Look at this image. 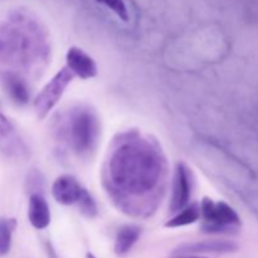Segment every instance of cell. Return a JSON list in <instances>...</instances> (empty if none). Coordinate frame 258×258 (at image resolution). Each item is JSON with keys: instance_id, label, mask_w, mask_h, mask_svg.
<instances>
[{"instance_id": "obj_1", "label": "cell", "mask_w": 258, "mask_h": 258, "mask_svg": "<svg viewBox=\"0 0 258 258\" xmlns=\"http://www.w3.org/2000/svg\"><path fill=\"white\" fill-rule=\"evenodd\" d=\"M160 149L138 131L115 141L106 169L108 191L118 197H145L156 191L164 178L165 163Z\"/></svg>"}, {"instance_id": "obj_2", "label": "cell", "mask_w": 258, "mask_h": 258, "mask_svg": "<svg viewBox=\"0 0 258 258\" xmlns=\"http://www.w3.org/2000/svg\"><path fill=\"white\" fill-rule=\"evenodd\" d=\"M43 50L37 24L24 14L10 15L0 23V82L20 81L29 86L28 76Z\"/></svg>"}, {"instance_id": "obj_3", "label": "cell", "mask_w": 258, "mask_h": 258, "mask_svg": "<svg viewBox=\"0 0 258 258\" xmlns=\"http://www.w3.org/2000/svg\"><path fill=\"white\" fill-rule=\"evenodd\" d=\"M100 136V121L93 110L88 107L73 108L67 122V140L77 155L95 150Z\"/></svg>"}, {"instance_id": "obj_4", "label": "cell", "mask_w": 258, "mask_h": 258, "mask_svg": "<svg viewBox=\"0 0 258 258\" xmlns=\"http://www.w3.org/2000/svg\"><path fill=\"white\" fill-rule=\"evenodd\" d=\"M201 211L203 219L202 231L204 233H233L242 224L238 213L226 202H214L204 197L201 203Z\"/></svg>"}, {"instance_id": "obj_5", "label": "cell", "mask_w": 258, "mask_h": 258, "mask_svg": "<svg viewBox=\"0 0 258 258\" xmlns=\"http://www.w3.org/2000/svg\"><path fill=\"white\" fill-rule=\"evenodd\" d=\"M73 76L75 75L67 67L62 68L42 88V91L38 93V96L34 100V103H33L38 117L44 118L53 110V107L59 102L66 88L72 82Z\"/></svg>"}, {"instance_id": "obj_6", "label": "cell", "mask_w": 258, "mask_h": 258, "mask_svg": "<svg viewBox=\"0 0 258 258\" xmlns=\"http://www.w3.org/2000/svg\"><path fill=\"white\" fill-rule=\"evenodd\" d=\"M0 151L10 159H27L29 155V150L18 134L14 123L2 112H0Z\"/></svg>"}, {"instance_id": "obj_7", "label": "cell", "mask_w": 258, "mask_h": 258, "mask_svg": "<svg viewBox=\"0 0 258 258\" xmlns=\"http://www.w3.org/2000/svg\"><path fill=\"white\" fill-rule=\"evenodd\" d=\"M191 196V171L184 163H178L173 179V194L170 199V212L178 213L189 206Z\"/></svg>"}, {"instance_id": "obj_8", "label": "cell", "mask_w": 258, "mask_h": 258, "mask_svg": "<svg viewBox=\"0 0 258 258\" xmlns=\"http://www.w3.org/2000/svg\"><path fill=\"white\" fill-rule=\"evenodd\" d=\"M86 189L72 175L58 176L52 185V196L62 206L78 204Z\"/></svg>"}, {"instance_id": "obj_9", "label": "cell", "mask_w": 258, "mask_h": 258, "mask_svg": "<svg viewBox=\"0 0 258 258\" xmlns=\"http://www.w3.org/2000/svg\"><path fill=\"white\" fill-rule=\"evenodd\" d=\"M238 249V244L233 241H224V239H212V241H199L183 243L175 249L174 253L178 256H188V254H202V253H232Z\"/></svg>"}, {"instance_id": "obj_10", "label": "cell", "mask_w": 258, "mask_h": 258, "mask_svg": "<svg viewBox=\"0 0 258 258\" xmlns=\"http://www.w3.org/2000/svg\"><path fill=\"white\" fill-rule=\"evenodd\" d=\"M67 68L82 80H90L97 76V66L93 58L78 47H71L66 54Z\"/></svg>"}, {"instance_id": "obj_11", "label": "cell", "mask_w": 258, "mask_h": 258, "mask_svg": "<svg viewBox=\"0 0 258 258\" xmlns=\"http://www.w3.org/2000/svg\"><path fill=\"white\" fill-rule=\"evenodd\" d=\"M28 219L35 229H45L50 224V209L40 193H32L28 204Z\"/></svg>"}, {"instance_id": "obj_12", "label": "cell", "mask_w": 258, "mask_h": 258, "mask_svg": "<svg viewBox=\"0 0 258 258\" xmlns=\"http://www.w3.org/2000/svg\"><path fill=\"white\" fill-rule=\"evenodd\" d=\"M141 236V228L135 224H126L117 231L115 238V253L117 256H125L133 249Z\"/></svg>"}, {"instance_id": "obj_13", "label": "cell", "mask_w": 258, "mask_h": 258, "mask_svg": "<svg viewBox=\"0 0 258 258\" xmlns=\"http://www.w3.org/2000/svg\"><path fill=\"white\" fill-rule=\"evenodd\" d=\"M201 217V204L193 203L190 206H186L185 208L178 212L173 218L169 219L166 222L165 227H168V228H180V227L190 226V224H194L196 222H198Z\"/></svg>"}, {"instance_id": "obj_14", "label": "cell", "mask_w": 258, "mask_h": 258, "mask_svg": "<svg viewBox=\"0 0 258 258\" xmlns=\"http://www.w3.org/2000/svg\"><path fill=\"white\" fill-rule=\"evenodd\" d=\"M15 228H17V219L7 218V217L0 218V257L9 253Z\"/></svg>"}, {"instance_id": "obj_15", "label": "cell", "mask_w": 258, "mask_h": 258, "mask_svg": "<svg viewBox=\"0 0 258 258\" xmlns=\"http://www.w3.org/2000/svg\"><path fill=\"white\" fill-rule=\"evenodd\" d=\"M78 208H80V212L87 218H95L98 213L97 204H96L93 197L88 193L87 190H85L82 198L78 202Z\"/></svg>"}, {"instance_id": "obj_16", "label": "cell", "mask_w": 258, "mask_h": 258, "mask_svg": "<svg viewBox=\"0 0 258 258\" xmlns=\"http://www.w3.org/2000/svg\"><path fill=\"white\" fill-rule=\"evenodd\" d=\"M100 4L105 5L106 8L115 13L122 22L128 20V10L123 0H96Z\"/></svg>"}, {"instance_id": "obj_17", "label": "cell", "mask_w": 258, "mask_h": 258, "mask_svg": "<svg viewBox=\"0 0 258 258\" xmlns=\"http://www.w3.org/2000/svg\"><path fill=\"white\" fill-rule=\"evenodd\" d=\"M47 248H48V253H49L50 258H55L54 251H53V249H52V247H50V244H47Z\"/></svg>"}, {"instance_id": "obj_18", "label": "cell", "mask_w": 258, "mask_h": 258, "mask_svg": "<svg viewBox=\"0 0 258 258\" xmlns=\"http://www.w3.org/2000/svg\"><path fill=\"white\" fill-rule=\"evenodd\" d=\"M176 258H206V257H201V256H196V254H188V256H179Z\"/></svg>"}, {"instance_id": "obj_19", "label": "cell", "mask_w": 258, "mask_h": 258, "mask_svg": "<svg viewBox=\"0 0 258 258\" xmlns=\"http://www.w3.org/2000/svg\"><path fill=\"white\" fill-rule=\"evenodd\" d=\"M86 258H96V257L93 256L92 253H87V256H86Z\"/></svg>"}]
</instances>
